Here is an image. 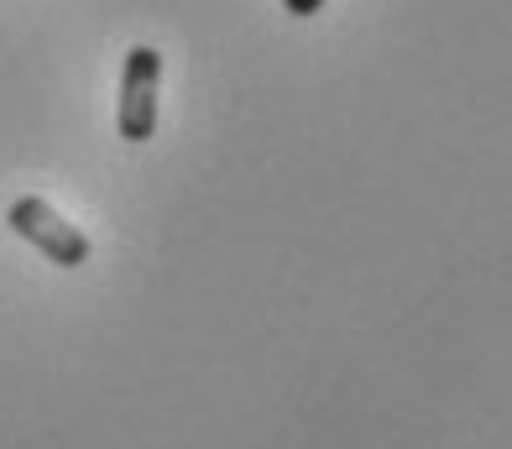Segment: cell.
<instances>
[{"instance_id":"obj_1","label":"cell","mask_w":512,"mask_h":449,"mask_svg":"<svg viewBox=\"0 0 512 449\" xmlns=\"http://www.w3.org/2000/svg\"><path fill=\"white\" fill-rule=\"evenodd\" d=\"M6 225H11L27 246H37L53 267H63V272H74V267H84L89 256H95L89 235H84L74 220H63L58 209H53L48 199H37V194H21V199L6 209Z\"/></svg>"},{"instance_id":"obj_2","label":"cell","mask_w":512,"mask_h":449,"mask_svg":"<svg viewBox=\"0 0 512 449\" xmlns=\"http://www.w3.org/2000/svg\"><path fill=\"white\" fill-rule=\"evenodd\" d=\"M157 84H162V53L152 42H136L121 63V100H115V131L131 147L157 136Z\"/></svg>"},{"instance_id":"obj_3","label":"cell","mask_w":512,"mask_h":449,"mask_svg":"<svg viewBox=\"0 0 512 449\" xmlns=\"http://www.w3.org/2000/svg\"><path fill=\"white\" fill-rule=\"evenodd\" d=\"M283 11H288V16H298V21H304V16L324 11V0H283Z\"/></svg>"}]
</instances>
